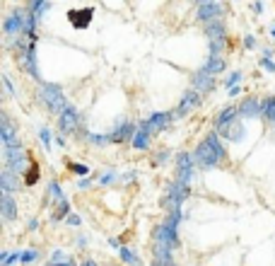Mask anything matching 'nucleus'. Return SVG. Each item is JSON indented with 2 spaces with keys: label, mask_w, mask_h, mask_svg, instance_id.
<instances>
[{
  "label": "nucleus",
  "mask_w": 275,
  "mask_h": 266,
  "mask_svg": "<svg viewBox=\"0 0 275 266\" xmlns=\"http://www.w3.org/2000/svg\"><path fill=\"white\" fill-rule=\"evenodd\" d=\"M41 102L54 112V114H60L65 107H68V102H65V97H63V90L54 85V82H41Z\"/></svg>",
  "instance_id": "f03ea898"
},
{
  "label": "nucleus",
  "mask_w": 275,
  "mask_h": 266,
  "mask_svg": "<svg viewBox=\"0 0 275 266\" xmlns=\"http://www.w3.org/2000/svg\"><path fill=\"white\" fill-rule=\"evenodd\" d=\"M213 87H215V75H213L205 66H203L201 70L193 73V90H198L201 95H205V92H210Z\"/></svg>",
  "instance_id": "6e6552de"
},
{
  "label": "nucleus",
  "mask_w": 275,
  "mask_h": 266,
  "mask_svg": "<svg viewBox=\"0 0 275 266\" xmlns=\"http://www.w3.org/2000/svg\"><path fill=\"white\" fill-rule=\"evenodd\" d=\"M273 37H275V27H273Z\"/></svg>",
  "instance_id": "ea45409f"
},
{
  "label": "nucleus",
  "mask_w": 275,
  "mask_h": 266,
  "mask_svg": "<svg viewBox=\"0 0 275 266\" xmlns=\"http://www.w3.org/2000/svg\"><path fill=\"white\" fill-rule=\"evenodd\" d=\"M24 68L34 75V80L41 82V73H39V68H37V54H34V41L29 44V51H27V58H24Z\"/></svg>",
  "instance_id": "a211bd4d"
},
{
  "label": "nucleus",
  "mask_w": 275,
  "mask_h": 266,
  "mask_svg": "<svg viewBox=\"0 0 275 266\" xmlns=\"http://www.w3.org/2000/svg\"><path fill=\"white\" fill-rule=\"evenodd\" d=\"M0 133H2V143H5V145H19L17 138H15V129H12L10 119L5 114L0 116Z\"/></svg>",
  "instance_id": "f3484780"
},
{
  "label": "nucleus",
  "mask_w": 275,
  "mask_h": 266,
  "mask_svg": "<svg viewBox=\"0 0 275 266\" xmlns=\"http://www.w3.org/2000/svg\"><path fill=\"white\" fill-rule=\"evenodd\" d=\"M239 80H241V73H239V70H234L232 75H229V77H227V80H224V85H227V90H229V87H234V85H239Z\"/></svg>",
  "instance_id": "cd10ccee"
},
{
  "label": "nucleus",
  "mask_w": 275,
  "mask_h": 266,
  "mask_svg": "<svg viewBox=\"0 0 275 266\" xmlns=\"http://www.w3.org/2000/svg\"><path fill=\"white\" fill-rule=\"evenodd\" d=\"M205 34L210 39V56H220V51L224 49V41H227L224 22H222L220 17L205 22Z\"/></svg>",
  "instance_id": "7ed1b4c3"
},
{
  "label": "nucleus",
  "mask_w": 275,
  "mask_h": 266,
  "mask_svg": "<svg viewBox=\"0 0 275 266\" xmlns=\"http://www.w3.org/2000/svg\"><path fill=\"white\" fill-rule=\"evenodd\" d=\"M37 179H39V165L34 162V165L29 167V172L24 174V182H27V184L32 187V184H37Z\"/></svg>",
  "instance_id": "393cba45"
},
{
  "label": "nucleus",
  "mask_w": 275,
  "mask_h": 266,
  "mask_svg": "<svg viewBox=\"0 0 275 266\" xmlns=\"http://www.w3.org/2000/svg\"><path fill=\"white\" fill-rule=\"evenodd\" d=\"M41 143H44V145H46V148H51V133H49V129H46V126H41Z\"/></svg>",
  "instance_id": "c756f323"
},
{
  "label": "nucleus",
  "mask_w": 275,
  "mask_h": 266,
  "mask_svg": "<svg viewBox=\"0 0 275 266\" xmlns=\"http://www.w3.org/2000/svg\"><path fill=\"white\" fill-rule=\"evenodd\" d=\"M155 245L166 249H176L179 247V237H176V230L166 228V225H160L155 230Z\"/></svg>",
  "instance_id": "0eeeda50"
},
{
  "label": "nucleus",
  "mask_w": 275,
  "mask_h": 266,
  "mask_svg": "<svg viewBox=\"0 0 275 266\" xmlns=\"http://www.w3.org/2000/svg\"><path fill=\"white\" fill-rule=\"evenodd\" d=\"M70 19H73V27H87V22L92 19V7H87V10H82V12H70Z\"/></svg>",
  "instance_id": "aec40b11"
},
{
  "label": "nucleus",
  "mask_w": 275,
  "mask_h": 266,
  "mask_svg": "<svg viewBox=\"0 0 275 266\" xmlns=\"http://www.w3.org/2000/svg\"><path fill=\"white\" fill-rule=\"evenodd\" d=\"M152 266H176V264H174L171 259H157V257H155V262H152Z\"/></svg>",
  "instance_id": "473e14b6"
},
{
  "label": "nucleus",
  "mask_w": 275,
  "mask_h": 266,
  "mask_svg": "<svg viewBox=\"0 0 275 266\" xmlns=\"http://www.w3.org/2000/svg\"><path fill=\"white\" fill-rule=\"evenodd\" d=\"M68 201L63 199V201H58V206H55V213H54V220H60V218H65V213H68Z\"/></svg>",
  "instance_id": "a878e982"
},
{
  "label": "nucleus",
  "mask_w": 275,
  "mask_h": 266,
  "mask_svg": "<svg viewBox=\"0 0 275 266\" xmlns=\"http://www.w3.org/2000/svg\"><path fill=\"white\" fill-rule=\"evenodd\" d=\"M150 135H152V133L145 129V124H138V129H135V133H133L130 143H133L138 150H147V148H150Z\"/></svg>",
  "instance_id": "dca6fc26"
},
{
  "label": "nucleus",
  "mask_w": 275,
  "mask_h": 266,
  "mask_svg": "<svg viewBox=\"0 0 275 266\" xmlns=\"http://www.w3.org/2000/svg\"><path fill=\"white\" fill-rule=\"evenodd\" d=\"M193 157L188 155V152H181L179 157H176V179L183 182V184H188L191 182V177H193Z\"/></svg>",
  "instance_id": "39448f33"
},
{
  "label": "nucleus",
  "mask_w": 275,
  "mask_h": 266,
  "mask_svg": "<svg viewBox=\"0 0 275 266\" xmlns=\"http://www.w3.org/2000/svg\"><path fill=\"white\" fill-rule=\"evenodd\" d=\"M196 17L201 19V22H210V19L222 17L220 0H210V2H203V5H198V12H196Z\"/></svg>",
  "instance_id": "1a4fd4ad"
},
{
  "label": "nucleus",
  "mask_w": 275,
  "mask_h": 266,
  "mask_svg": "<svg viewBox=\"0 0 275 266\" xmlns=\"http://www.w3.org/2000/svg\"><path fill=\"white\" fill-rule=\"evenodd\" d=\"M261 68H266V70L275 73V63L271 61V56H263V58H261Z\"/></svg>",
  "instance_id": "7c9ffc66"
},
{
  "label": "nucleus",
  "mask_w": 275,
  "mask_h": 266,
  "mask_svg": "<svg viewBox=\"0 0 275 266\" xmlns=\"http://www.w3.org/2000/svg\"><path fill=\"white\" fill-rule=\"evenodd\" d=\"M75 172H77V174H87V167H85V165H75Z\"/></svg>",
  "instance_id": "f704fd0d"
},
{
  "label": "nucleus",
  "mask_w": 275,
  "mask_h": 266,
  "mask_svg": "<svg viewBox=\"0 0 275 266\" xmlns=\"http://www.w3.org/2000/svg\"><path fill=\"white\" fill-rule=\"evenodd\" d=\"M205 68H208L213 75H218V73L224 70V61H222L220 56H210V58H208V63H205Z\"/></svg>",
  "instance_id": "412c9836"
},
{
  "label": "nucleus",
  "mask_w": 275,
  "mask_h": 266,
  "mask_svg": "<svg viewBox=\"0 0 275 266\" xmlns=\"http://www.w3.org/2000/svg\"><path fill=\"white\" fill-rule=\"evenodd\" d=\"M186 196H188V184H183V182H174L171 184V189H169V199H166V206L171 210L181 208V203L186 201Z\"/></svg>",
  "instance_id": "423d86ee"
},
{
  "label": "nucleus",
  "mask_w": 275,
  "mask_h": 266,
  "mask_svg": "<svg viewBox=\"0 0 275 266\" xmlns=\"http://www.w3.org/2000/svg\"><path fill=\"white\" fill-rule=\"evenodd\" d=\"M0 215H2V220H7V223L17 218V206H15L10 191H2V199H0Z\"/></svg>",
  "instance_id": "4468645a"
},
{
  "label": "nucleus",
  "mask_w": 275,
  "mask_h": 266,
  "mask_svg": "<svg viewBox=\"0 0 275 266\" xmlns=\"http://www.w3.org/2000/svg\"><path fill=\"white\" fill-rule=\"evenodd\" d=\"M135 129H138V126H133L130 121H121V124H118V129H116V131L109 135V140H111V143H121V140H128V138H133Z\"/></svg>",
  "instance_id": "2eb2a0df"
},
{
  "label": "nucleus",
  "mask_w": 275,
  "mask_h": 266,
  "mask_svg": "<svg viewBox=\"0 0 275 266\" xmlns=\"http://www.w3.org/2000/svg\"><path fill=\"white\" fill-rule=\"evenodd\" d=\"M239 114L244 116V119H256V116H263V104L258 102L256 97H249V99H244V102H241Z\"/></svg>",
  "instance_id": "f8f14e48"
},
{
  "label": "nucleus",
  "mask_w": 275,
  "mask_h": 266,
  "mask_svg": "<svg viewBox=\"0 0 275 266\" xmlns=\"http://www.w3.org/2000/svg\"><path fill=\"white\" fill-rule=\"evenodd\" d=\"M263 116H266L268 121H273V124H275V97H271V99H266V102H263Z\"/></svg>",
  "instance_id": "b1692460"
},
{
  "label": "nucleus",
  "mask_w": 275,
  "mask_h": 266,
  "mask_svg": "<svg viewBox=\"0 0 275 266\" xmlns=\"http://www.w3.org/2000/svg\"><path fill=\"white\" fill-rule=\"evenodd\" d=\"M68 223H70V225H80V218H77V215H73V218H70Z\"/></svg>",
  "instance_id": "e433bc0d"
},
{
  "label": "nucleus",
  "mask_w": 275,
  "mask_h": 266,
  "mask_svg": "<svg viewBox=\"0 0 275 266\" xmlns=\"http://www.w3.org/2000/svg\"><path fill=\"white\" fill-rule=\"evenodd\" d=\"M244 46H246V49H256V37H251V34L244 37Z\"/></svg>",
  "instance_id": "72a5a7b5"
},
{
  "label": "nucleus",
  "mask_w": 275,
  "mask_h": 266,
  "mask_svg": "<svg viewBox=\"0 0 275 266\" xmlns=\"http://www.w3.org/2000/svg\"><path fill=\"white\" fill-rule=\"evenodd\" d=\"M201 104V92L198 90H188L186 95H183L181 99V104H179V109H176V114L174 116H186V114H191L196 107Z\"/></svg>",
  "instance_id": "9b49d317"
},
{
  "label": "nucleus",
  "mask_w": 275,
  "mask_h": 266,
  "mask_svg": "<svg viewBox=\"0 0 275 266\" xmlns=\"http://www.w3.org/2000/svg\"><path fill=\"white\" fill-rule=\"evenodd\" d=\"M109 182H113V174H104V177H102V184H109Z\"/></svg>",
  "instance_id": "c9c22d12"
},
{
  "label": "nucleus",
  "mask_w": 275,
  "mask_h": 266,
  "mask_svg": "<svg viewBox=\"0 0 275 266\" xmlns=\"http://www.w3.org/2000/svg\"><path fill=\"white\" fill-rule=\"evenodd\" d=\"M5 162L12 172H22L24 167V152L19 145H5Z\"/></svg>",
  "instance_id": "9d476101"
},
{
  "label": "nucleus",
  "mask_w": 275,
  "mask_h": 266,
  "mask_svg": "<svg viewBox=\"0 0 275 266\" xmlns=\"http://www.w3.org/2000/svg\"><path fill=\"white\" fill-rule=\"evenodd\" d=\"M58 126H60L63 133L77 131V126H80V114H77V109H73V107L68 104V107L58 114Z\"/></svg>",
  "instance_id": "20e7f679"
},
{
  "label": "nucleus",
  "mask_w": 275,
  "mask_h": 266,
  "mask_svg": "<svg viewBox=\"0 0 275 266\" xmlns=\"http://www.w3.org/2000/svg\"><path fill=\"white\" fill-rule=\"evenodd\" d=\"M49 266H73L70 262H63V264H49Z\"/></svg>",
  "instance_id": "4c0bfd02"
},
{
  "label": "nucleus",
  "mask_w": 275,
  "mask_h": 266,
  "mask_svg": "<svg viewBox=\"0 0 275 266\" xmlns=\"http://www.w3.org/2000/svg\"><path fill=\"white\" fill-rule=\"evenodd\" d=\"M222 157H224V148H222L218 133H210L201 145L196 148V152H193V162L198 167H203V170H210V167L220 165Z\"/></svg>",
  "instance_id": "f257e3e1"
},
{
  "label": "nucleus",
  "mask_w": 275,
  "mask_h": 266,
  "mask_svg": "<svg viewBox=\"0 0 275 266\" xmlns=\"http://www.w3.org/2000/svg\"><path fill=\"white\" fill-rule=\"evenodd\" d=\"M82 266H97V264H94V262H85V264H82Z\"/></svg>",
  "instance_id": "58836bf2"
},
{
  "label": "nucleus",
  "mask_w": 275,
  "mask_h": 266,
  "mask_svg": "<svg viewBox=\"0 0 275 266\" xmlns=\"http://www.w3.org/2000/svg\"><path fill=\"white\" fill-rule=\"evenodd\" d=\"M0 182H2V191H12V189H15V184H17V182H15V172L7 167V170L2 172Z\"/></svg>",
  "instance_id": "4be33fe9"
},
{
  "label": "nucleus",
  "mask_w": 275,
  "mask_h": 266,
  "mask_svg": "<svg viewBox=\"0 0 275 266\" xmlns=\"http://www.w3.org/2000/svg\"><path fill=\"white\" fill-rule=\"evenodd\" d=\"M37 257H39V252H34V249H27V252L22 254V259H19V262H22V264H29V262H34Z\"/></svg>",
  "instance_id": "c85d7f7f"
},
{
  "label": "nucleus",
  "mask_w": 275,
  "mask_h": 266,
  "mask_svg": "<svg viewBox=\"0 0 275 266\" xmlns=\"http://www.w3.org/2000/svg\"><path fill=\"white\" fill-rule=\"evenodd\" d=\"M49 194H51V199H55V201H63V191H60V187H58L55 182L49 184Z\"/></svg>",
  "instance_id": "bb28decb"
},
{
  "label": "nucleus",
  "mask_w": 275,
  "mask_h": 266,
  "mask_svg": "<svg viewBox=\"0 0 275 266\" xmlns=\"http://www.w3.org/2000/svg\"><path fill=\"white\" fill-rule=\"evenodd\" d=\"M237 114H239L237 107H227V109H222V114L218 116V129H224V126L234 124V121H237Z\"/></svg>",
  "instance_id": "6ab92c4d"
},
{
  "label": "nucleus",
  "mask_w": 275,
  "mask_h": 266,
  "mask_svg": "<svg viewBox=\"0 0 275 266\" xmlns=\"http://www.w3.org/2000/svg\"><path fill=\"white\" fill-rule=\"evenodd\" d=\"M63 262H65V252H60V249H58V252H54V257H51V262H49V264H63Z\"/></svg>",
  "instance_id": "2f4dec72"
},
{
  "label": "nucleus",
  "mask_w": 275,
  "mask_h": 266,
  "mask_svg": "<svg viewBox=\"0 0 275 266\" xmlns=\"http://www.w3.org/2000/svg\"><path fill=\"white\" fill-rule=\"evenodd\" d=\"M118 254H121V259H123V262H126L128 266H143V262H140V259H138V257L130 252V249L118 247Z\"/></svg>",
  "instance_id": "5701e85b"
},
{
  "label": "nucleus",
  "mask_w": 275,
  "mask_h": 266,
  "mask_svg": "<svg viewBox=\"0 0 275 266\" xmlns=\"http://www.w3.org/2000/svg\"><path fill=\"white\" fill-rule=\"evenodd\" d=\"M171 119H174V114H152L147 121H143V124H145V129L150 133H160L162 129H166V126L171 124Z\"/></svg>",
  "instance_id": "ddd939ff"
}]
</instances>
